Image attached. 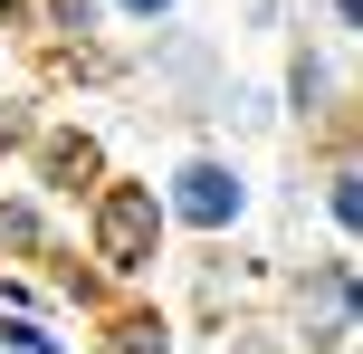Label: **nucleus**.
<instances>
[{"mask_svg":"<svg viewBox=\"0 0 363 354\" xmlns=\"http://www.w3.org/2000/svg\"><path fill=\"white\" fill-rule=\"evenodd\" d=\"M182 182H191V192H182V211H191V221H220V211L239 201V192H220V172H182Z\"/></svg>","mask_w":363,"mask_h":354,"instance_id":"nucleus-1","label":"nucleus"},{"mask_svg":"<svg viewBox=\"0 0 363 354\" xmlns=\"http://www.w3.org/2000/svg\"><path fill=\"white\" fill-rule=\"evenodd\" d=\"M134 10H153V0H134Z\"/></svg>","mask_w":363,"mask_h":354,"instance_id":"nucleus-2","label":"nucleus"}]
</instances>
